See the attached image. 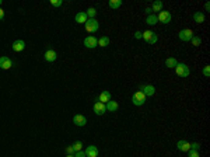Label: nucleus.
Returning <instances> with one entry per match:
<instances>
[{"instance_id":"e433bc0d","label":"nucleus","mask_w":210,"mask_h":157,"mask_svg":"<svg viewBox=\"0 0 210 157\" xmlns=\"http://www.w3.org/2000/svg\"><path fill=\"white\" fill-rule=\"evenodd\" d=\"M204 10H206V11L210 10V3H206V4H204Z\"/></svg>"},{"instance_id":"423d86ee","label":"nucleus","mask_w":210,"mask_h":157,"mask_svg":"<svg viewBox=\"0 0 210 157\" xmlns=\"http://www.w3.org/2000/svg\"><path fill=\"white\" fill-rule=\"evenodd\" d=\"M171 13L170 11H164V10H161L160 13H158V16H157V20L160 21L161 24H170L171 23Z\"/></svg>"},{"instance_id":"6ab92c4d","label":"nucleus","mask_w":210,"mask_h":157,"mask_svg":"<svg viewBox=\"0 0 210 157\" xmlns=\"http://www.w3.org/2000/svg\"><path fill=\"white\" fill-rule=\"evenodd\" d=\"M178 65V60L175 59V58H168L167 60H165V66L168 67V69H175Z\"/></svg>"},{"instance_id":"20e7f679","label":"nucleus","mask_w":210,"mask_h":157,"mask_svg":"<svg viewBox=\"0 0 210 157\" xmlns=\"http://www.w3.org/2000/svg\"><path fill=\"white\" fill-rule=\"evenodd\" d=\"M132 103L135 104V105H137V107H140V105H143V104L146 103V95L141 91H136L133 95H132Z\"/></svg>"},{"instance_id":"2eb2a0df","label":"nucleus","mask_w":210,"mask_h":157,"mask_svg":"<svg viewBox=\"0 0 210 157\" xmlns=\"http://www.w3.org/2000/svg\"><path fill=\"white\" fill-rule=\"evenodd\" d=\"M11 48H13V50H16V52H21V50H24V48H25V42H24L23 39H17L13 42Z\"/></svg>"},{"instance_id":"aec40b11","label":"nucleus","mask_w":210,"mask_h":157,"mask_svg":"<svg viewBox=\"0 0 210 157\" xmlns=\"http://www.w3.org/2000/svg\"><path fill=\"white\" fill-rule=\"evenodd\" d=\"M193 21L196 24H202L204 21V14L202 13V11H196V13L193 14Z\"/></svg>"},{"instance_id":"473e14b6","label":"nucleus","mask_w":210,"mask_h":157,"mask_svg":"<svg viewBox=\"0 0 210 157\" xmlns=\"http://www.w3.org/2000/svg\"><path fill=\"white\" fill-rule=\"evenodd\" d=\"M74 157H85V153H84V151H81V150H80V151H76Z\"/></svg>"},{"instance_id":"bb28decb","label":"nucleus","mask_w":210,"mask_h":157,"mask_svg":"<svg viewBox=\"0 0 210 157\" xmlns=\"http://www.w3.org/2000/svg\"><path fill=\"white\" fill-rule=\"evenodd\" d=\"M72 146H73V149H74V151H80L81 150V147H83V143L81 142H74Z\"/></svg>"},{"instance_id":"a211bd4d","label":"nucleus","mask_w":210,"mask_h":157,"mask_svg":"<svg viewBox=\"0 0 210 157\" xmlns=\"http://www.w3.org/2000/svg\"><path fill=\"white\" fill-rule=\"evenodd\" d=\"M74 18H76V23H79V24H85V21L88 20V17H87L85 13H77Z\"/></svg>"},{"instance_id":"0eeeda50","label":"nucleus","mask_w":210,"mask_h":157,"mask_svg":"<svg viewBox=\"0 0 210 157\" xmlns=\"http://www.w3.org/2000/svg\"><path fill=\"white\" fill-rule=\"evenodd\" d=\"M84 47L88 48V49H94L95 47H98V39L95 37H92V35H90V37H87L84 39Z\"/></svg>"},{"instance_id":"f3484780","label":"nucleus","mask_w":210,"mask_h":157,"mask_svg":"<svg viewBox=\"0 0 210 157\" xmlns=\"http://www.w3.org/2000/svg\"><path fill=\"white\" fill-rule=\"evenodd\" d=\"M105 108H107V111H111V112H115V111H118V108H119V104L116 103V101L111 100V101H108V103L105 104Z\"/></svg>"},{"instance_id":"dca6fc26","label":"nucleus","mask_w":210,"mask_h":157,"mask_svg":"<svg viewBox=\"0 0 210 157\" xmlns=\"http://www.w3.org/2000/svg\"><path fill=\"white\" fill-rule=\"evenodd\" d=\"M177 147H178V150H181V151H189L190 150V143L186 140H178Z\"/></svg>"},{"instance_id":"a878e982","label":"nucleus","mask_w":210,"mask_h":157,"mask_svg":"<svg viewBox=\"0 0 210 157\" xmlns=\"http://www.w3.org/2000/svg\"><path fill=\"white\" fill-rule=\"evenodd\" d=\"M190 42H192V45H193V47H200V45H202V38H200V37H192Z\"/></svg>"},{"instance_id":"4c0bfd02","label":"nucleus","mask_w":210,"mask_h":157,"mask_svg":"<svg viewBox=\"0 0 210 157\" xmlns=\"http://www.w3.org/2000/svg\"><path fill=\"white\" fill-rule=\"evenodd\" d=\"M66 157H74V156H67V154H66Z\"/></svg>"},{"instance_id":"393cba45","label":"nucleus","mask_w":210,"mask_h":157,"mask_svg":"<svg viewBox=\"0 0 210 157\" xmlns=\"http://www.w3.org/2000/svg\"><path fill=\"white\" fill-rule=\"evenodd\" d=\"M85 14H87V17H90V18H95V16H97V10H95L94 7H90L88 10L85 11Z\"/></svg>"},{"instance_id":"72a5a7b5","label":"nucleus","mask_w":210,"mask_h":157,"mask_svg":"<svg viewBox=\"0 0 210 157\" xmlns=\"http://www.w3.org/2000/svg\"><path fill=\"white\" fill-rule=\"evenodd\" d=\"M135 38H136V39H140V38H141V32H140V31H136V32H135Z\"/></svg>"},{"instance_id":"4be33fe9","label":"nucleus","mask_w":210,"mask_h":157,"mask_svg":"<svg viewBox=\"0 0 210 157\" xmlns=\"http://www.w3.org/2000/svg\"><path fill=\"white\" fill-rule=\"evenodd\" d=\"M109 45V37H101L98 39V47H101V48H105V47H108Z\"/></svg>"},{"instance_id":"5701e85b","label":"nucleus","mask_w":210,"mask_h":157,"mask_svg":"<svg viewBox=\"0 0 210 157\" xmlns=\"http://www.w3.org/2000/svg\"><path fill=\"white\" fill-rule=\"evenodd\" d=\"M157 16L156 14H150V16H147V18H146V23L148 24V25H154V24H157Z\"/></svg>"},{"instance_id":"ddd939ff","label":"nucleus","mask_w":210,"mask_h":157,"mask_svg":"<svg viewBox=\"0 0 210 157\" xmlns=\"http://www.w3.org/2000/svg\"><path fill=\"white\" fill-rule=\"evenodd\" d=\"M43 58H45L46 62L52 63V62H55V60H56V58H58V54H56V50H53V49H48L45 52V55H43Z\"/></svg>"},{"instance_id":"f8f14e48","label":"nucleus","mask_w":210,"mask_h":157,"mask_svg":"<svg viewBox=\"0 0 210 157\" xmlns=\"http://www.w3.org/2000/svg\"><path fill=\"white\" fill-rule=\"evenodd\" d=\"M85 157H98V147L94 146V144H91V146H87V149H85Z\"/></svg>"},{"instance_id":"39448f33","label":"nucleus","mask_w":210,"mask_h":157,"mask_svg":"<svg viewBox=\"0 0 210 157\" xmlns=\"http://www.w3.org/2000/svg\"><path fill=\"white\" fill-rule=\"evenodd\" d=\"M178 37H179L181 41H184V42H188V41H190V39H192V37H193V31L189 30V28H185V30L179 31Z\"/></svg>"},{"instance_id":"f257e3e1","label":"nucleus","mask_w":210,"mask_h":157,"mask_svg":"<svg viewBox=\"0 0 210 157\" xmlns=\"http://www.w3.org/2000/svg\"><path fill=\"white\" fill-rule=\"evenodd\" d=\"M84 27H85V31H87V32H97L98 28H99V23L95 20V18H88V20L85 21Z\"/></svg>"},{"instance_id":"c85d7f7f","label":"nucleus","mask_w":210,"mask_h":157,"mask_svg":"<svg viewBox=\"0 0 210 157\" xmlns=\"http://www.w3.org/2000/svg\"><path fill=\"white\" fill-rule=\"evenodd\" d=\"M74 149H73V146H67L66 147V154H67V156H74Z\"/></svg>"},{"instance_id":"c756f323","label":"nucleus","mask_w":210,"mask_h":157,"mask_svg":"<svg viewBox=\"0 0 210 157\" xmlns=\"http://www.w3.org/2000/svg\"><path fill=\"white\" fill-rule=\"evenodd\" d=\"M188 157H200V154L196 150H189L188 151Z\"/></svg>"},{"instance_id":"4468645a","label":"nucleus","mask_w":210,"mask_h":157,"mask_svg":"<svg viewBox=\"0 0 210 157\" xmlns=\"http://www.w3.org/2000/svg\"><path fill=\"white\" fill-rule=\"evenodd\" d=\"M97 100H98L99 103H102V104H107L108 101L112 100V95H111V93H109V91H102V93L98 95V98H97Z\"/></svg>"},{"instance_id":"c9c22d12","label":"nucleus","mask_w":210,"mask_h":157,"mask_svg":"<svg viewBox=\"0 0 210 157\" xmlns=\"http://www.w3.org/2000/svg\"><path fill=\"white\" fill-rule=\"evenodd\" d=\"M144 11H146V14H148V16H150L151 13H153V11H151V9H150V7H146V10H144Z\"/></svg>"},{"instance_id":"412c9836","label":"nucleus","mask_w":210,"mask_h":157,"mask_svg":"<svg viewBox=\"0 0 210 157\" xmlns=\"http://www.w3.org/2000/svg\"><path fill=\"white\" fill-rule=\"evenodd\" d=\"M151 11H161V9H163V2L161 0H156V2H153V4H151Z\"/></svg>"},{"instance_id":"f03ea898","label":"nucleus","mask_w":210,"mask_h":157,"mask_svg":"<svg viewBox=\"0 0 210 157\" xmlns=\"http://www.w3.org/2000/svg\"><path fill=\"white\" fill-rule=\"evenodd\" d=\"M141 38L146 41L147 43H150V45H154L156 42H157L158 37H157V34L153 32V31H144V32H141Z\"/></svg>"},{"instance_id":"6e6552de","label":"nucleus","mask_w":210,"mask_h":157,"mask_svg":"<svg viewBox=\"0 0 210 157\" xmlns=\"http://www.w3.org/2000/svg\"><path fill=\"white\" fill-rule=\"evenodd\" d=\"M140 91L144 94L146 97H151V95H154L156 93V87L151 86V84H146V86H140Z\"/></svg>"},{"instance_id":"7ed1b4c3","label":"nucleus","mask_w":210,"mask_h":157,"mask_svg":"<svg viewBox=\"0 0 210 157\" xmlns=\"http://www.w3.org/2000/svg\"><path fill=\"white\" fill-rule=\"evenodd\" d=\"M175 72H177V74L179 77H189V74H190L189 66L185 63H178L177 67H175Z\"/></svg>"},{"instance_id":"2f4dec72","label":"nucleus","mask_w":210,"mask_h":157,"mask_svg":"<svg viewBox=\"0 0 210 157\" xmlns=\"http://www.w3.org/2000/svg\"><path fill=\"white\" fill-rule=\"evenodd\" d=\"M203 76L204 77H209L210 76V66H204V69H203Z\"/></svg>"},{"instance_id":"f704fd0d","label":"nucleus","mask_w":210,"mask_h":157,"mask_svg":"<svg viewBox=\"0 0 210 157\" xmlns=\"http://www.w3.org/2000/svg\"><path fill=\"white\" fill-rule=\"evenodd\" d=\"M3 18H4V10L2 9V7H0V21L3 20Z\"/></svg>"},{"instance_id":"9d476101","label":"nucleus","mask_w":210,"mask_h":157,"mask_svg":"<svg viewBox=\"0 0 210 157\" xmlns=\"http://www.w3.org/2000/svg\"><path fill=\"white\" fill-rule=\"evenodd\" d=\"M11 66H13V60H11L9 56H2L0 58V67H2L3 70L10 69Z\"/></svg>"},{"instance_id":"b1692460","label":"nucleus","mask_w":210,"mask_h":157,"mask_svg":"<svg viewBox=\"0 0 210 157\" xmlns=\"http://www.w3.org/2000/svg\"><path fill=\"white\" fill-rule=\"evenodd\" d=\"M108 6L111 7V9H119V7L122 6V0H109Z\"/></svg>"},{"instance_id":"58836bf2","label":"nucleus","mask_w":210,"mask_h":157,"mask_svg":"<svg viewBox=\"0 0 210 157\" xmlns=\"http://www.w3.org/2000/svg\"><path fill=\"white\" fill-rule=\"evenodd\" d=\"M0 6H2V0H0Z\"/></svg>"},{"instance_id":"9b49d317","label":"nucleus","mask_w":210,"mask_h":157,"mask_svg":"<svg viewBox=\"0 0 210 157\" xmlns=\"http://www.w3.org/2000/svg\"><path fill=\"white\" fill-rule=\"evenodd\" d=\"M73 124H74L76 126H84V125L87 124V118L81 114H77L73 117Z\"/></svg>"},{"instance_id":"1a4fd4ad","label":"nucleus","mask_w":210,"mask_h":157,"mask_svg":"<svg viewBox=\"0 0 210 157\" xmlns=\"http://www.w3.org/2000/svg\"><path fill=\"white\" fill-rule=\"evenodd\" d=\"M92 111H94L95 115H104L105 112H107V108H105V104L99 103V101H97V103L94 104V107H92Z\"/></svg>"},{"instance_id":"7c9ffc66","label":"nucleus","mask_w":210,"mask_h":157,"mask_svg":"<svg viewBox=\"0 0 210 157\" xmlns=\"http://www.w3.org/2000/svg\"><path fill=\"white\" fill-rule=\"evenodd\" d=\"M200 144L199 143H190V150H196V151H199L200 150Z\"/></svg>"},{"instance_id":"cd10ccee","label":"nucleus","mask_w":210,"mask_h":157,"mask_svg":"<svg viewBox=\"0 0 210 157\" xmlns=\"http://www.w3.org/2000/svg\"><path fill=\"white\" fill-rule=\"evenodd\" d=\"M51 4L53 7H60L63 4V0H51Z\"/></svg>"}]
</instances>
